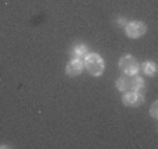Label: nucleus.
Returning <instances> with one entry per match:
<instances>
[{
	"mask_svg": "<svg viewBox=\"0 0 158 149\" xmlns=\"http://www.w3.org/2000/svg\"><path fill=\"white\" fill-rule=\"evenodd\" d=\"M84 70L93 77H101L105 71V60L98 53H87L84 56Z\"/></svg>",
	"mask_w": 158,
	"mask_h": 149,
	"instance_id": "nucleus-1",
	"label": "nucleus"
},
{
	"mask_svg": "<svg viewBox=\"0 0 158 149\" xmlns=\"http://www.w3.org/2000/svg\"><path fill=\"white\" fill-rule=\"evenodd\" d=\"M144 85H146L144 80L141 77H139L137 74L136 75L123 74L116 81V88L119 91H122V92H126V91H139L140 92L144 88Z\"/></svg>",
	"mask_w": 158,
	"mask_h": 149,
	"instance_id": "nucleus-2",
	"label": "nucleus"
},
{
	"mask_svg": "<svg viewBox=\"0 0 158 149\" xmlns=\"http://www.w3.org/2000/svg\"><path fill=\"white\" fill-rule=\"evenodd\" d=\"M119 69L123 74L127 75H136L140 71V64L136 60V57H133L131 54H123L119 59Z\"/></svg>",
	"mask_w": 158,
	"mask_h": 149,
	"instance_id": "nucleus-3",
	"label": "nucleus"
},
{
	"mask_svg": "<svg viewBox=\"0 0 158 149\" xmlns=\"http://www.w3.org/2000/svg\"><path fill=\"white\" fill-rule=\"evenodd\" d=\"M147 32V25L143 21H129L125 25V33L130 39H139Z\"/></svg>",
	"mask_w": 158,
	"mask_h": 149,
	"instance_id": "nucleus-4",
	"label": "nucleus"
},
{
	"mask_svg": "<svg viewBox=\"0 0 158 149\" xmlns=\"http://www.w3.org/2000/svg\"><path fill=\"white\" fill-rule=\"evenodd\" d=\"M122 103L127 108H139L144 103V95L139 91H126L122 96Z\"/></svg>",
	"mask_w": 158,
	"mask_h": 149,
	"instance_id": "nucleus-5",
	"label": "nucleus"
},
{
	"mask_svg": "<svg viewBox=\"0 0 158 149\" xmlns=\"http://www.w3.org/2000/svg\"><path fill=\"white\" fill-rule=\"evenodd\" d=\"M84 71V61L83 59H72L66 64V75L69 77H77Z\"/></svg>",
	"mask_w": 158,
	"mask_h": 149,
	"instance_id": "nucleus-6",
	"label": "nucleus"
},
{
	"mask_svg": "<svg viewBox=\"0 0 158 149\" xmlns=\"http://www.w3.org/2000/svg\"><path fill=\"white\" fill-rule=\"evenodd\" d=\"M87 53H88V48L83 42H74L69 49V54L72 56V59H81Z\"/></svg>",
	"mask_w": 158,
	"mask_h": 149,
	"instance_id": "nucleus-7",
	"label": "nucleus"
},
{
	"mask_svg": "<svg viewBox=\"0 0 158 149\" xmlns=\"http://www.w3.org/2000/svg\"><path fill=\"white\" fill-rule=\"evenodd\" d=\"M140 69L143 70V73L147 75V77H155L158 67H157V63H155V61H151V60H147V61H144L143 64H141Z\"/></svg>",
	"mask_w": 158,
	"mask_h": 149,
	"instance_id": "nucleus-8",
	"label": "nucleus"
},
{
	"mask_svg": "<svg viewBox=\"0 0 158 149\" xmlns=\"http://www.w3.org/2000/svg\"><path fill=\"white\" fill-rule=\"evenodd\" d=\"M150 116H151L154 120L158 119V100H154V102H152L151 108H150Z\"/></svg>",
	"mask_w": 158,
	"mask_h": 149,
	"instance_id": "nucleus-9",
	"label": "nucleus"
},
{
	"mask_svg": "<svg viewBox=\"0 0 158 149\" xmlns=\"http://www.w3.org/2000/svg\"><path fill=\"white\" fill-rule=\"evenodd\" d=\"M118 22H116V24L118 25H119V27H125V25L126 24H127V22H126V20H123V18H118Z\"/></svg>",
	"mask_w": 158,
	"mask_h": 149,
	"instance_id": "nucleus-10",
	"label": "nucleus"
}]
</instances>
